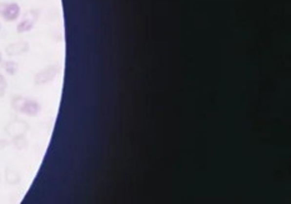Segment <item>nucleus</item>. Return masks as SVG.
<instances>
[{"label": "nucleus", "mask_w": 291, "mask_h": 204, "mask_svg": "<svg viewBox=\"0 0 291 204\" xmlns=\"http://www.w3.org/2000/svg\"><path fill=\"white\" fill-rule=\"evenodd\" d=\"M20 14V8L15 3H0V17L6 22L17 20Z\"/></svg>", "instance_id": "f257e3e1"}, {"label": "nucleus", "mask_w": 291, "mask_h": 204, "mask_svg": "<svg viewBox=\"0 0 291 204\" xmlns=\"http://www.w3.org/2000/svg\"><path fill=\"white\" fill-rule=\"evenodd\" d=\"M38 15H39V14H38V12L26 13V14L24 15L23 20H21V22L18 24V26H17L18 33H24V31L30 30V29L34 26L35 22H37Z\"/></svg>", "instance_id": "f03ea898"}, {"label": "nucleus", "mask_w": 291, "mask_h": 204, "mask_svg": "<svg viewBox=\"0 0 291 204\" xmlns=\"http://www.w3.org/2000/svg\"><path fill=\"white\" fill-rule=\"evenodd\" d=\"M28 44L26 43H13L6 46V54L8 55H19L28 51Z\"/></svg>", "instance_id": "7ed1b4c3"}, {"label": "nucleus", "mask_w": 291, "mask_h": 204, "mask_svg": "<svg viewBox=\"0 0 291 204\" xmlns=\"http://www.w3.org/2000/svg\"><path fill=\"white\" fill-rule=\"evenodd\" d=\"M54 75H55V68H49L46 70L42 71L37 75V84H42V83L49 82L50 79H53Z\"/></svg>", "instance_id": "20e7f679"}, {"label": "nucleus", "mask_w": 291, "mask_h": 204, "mask_svg": "<svg viewBox=\"0 0 291 204\" xmlns=\"http://www.w3.org/2000/svg\"><path fill=\"white\" fill-rule=\"evenodd\" d=\"M3 68H4V70H5L8 74H10V75L15 74V73H17V70H18L17 64H15L14 62H10V60H8V62L4 63Z\"/></svg>", "instance_id": "39448f33"}, {"label": "nucleus", "mask_w": 291, "mask_h": 204, "mask_svg": "<svg viewBox=\"0 0 291 204\" xmlns=\"http://www.w3.org/2000/svg\"><path fill=\"white\" fill-rule=\"evenodd\" d=\"M6 87H8V83H6L5 77L0 74V96H3L5 94Z\"/></svg>", "instance_id": "423d86ee"}, {"label": "nucleus", "mask_w": 291, "mask_h": 204, "mask_svg": "<svg viewBox=\"0 0 291 204\" xmlns=\"http://www.w3.org/2000/svg\"><path fill=\"white\" fill-rule=\"evenodd\" d=\"M1 59H3V58H1V53H0V63H1Z\"/></svg>", "instance_id": "0eeeda50"}]
</instances>
